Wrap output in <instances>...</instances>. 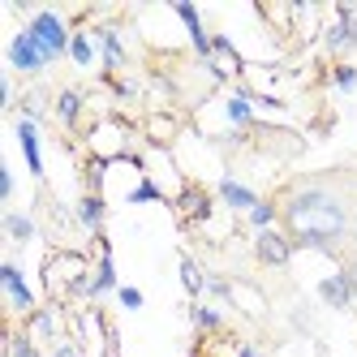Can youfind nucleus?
<instances>
[{"mask_svg": "<svg viewBox=\"0 0 357 357\" xmlns=\"http://www.w3.org/2000/svg\"><path fill=\"white\" fill-rule=\"evenodd\" d=\"M5 357H39L35 336H31V331H13V336H9V353H5Z\"/></svg>", "mask_w": 357, "mask_h": 357, "instance_id": "nucleus-24", "label": "nucleus"}, {"mask_svg": "<svg viewBox=\"0 0 357 357\" xmlns=\"http://www.w3.org/2000/svg\"><path fill=\"white\" fill-rule=\"evenodd\" d=\"M176 211H181L190 224H202V220L211 215V194L198 190V185H185L181 194H176Z\"/></svg>", "mask_w": 357, "mask_h": 357, "instance_id": "nucleus-15", "label": "nucleus"}, {"mask_svg": "<svg viewBox=\"0 0 357 357\" xmlns=\"http://www.w3.org/2000/svg\"><path fill=\"white\" fill-rule=\"evenodd\" d=\"M207 293H211L215 301H233V284H228L224 275H211V271H207Z\"/></svg>", "mask_w": 357, "mask_h": 357, "instance_id": "nucleus-27", "label": "nucleus"}, {"mask_svg": "<svg viewBox=\"0 0 357 357\" xmlns=\"http://www.w3.org/2000/svg\"><path fill=\"white\" fill-rule=\"evenodd\" d=\"M349 275H353V280H357V259H353V263H349Z\"/></svg>", "mask_w": 357, "mask_h": 357, "instance_id": "nucleus-33", "label": "nucleus"}, {"mask_svg": "<svg viewBox=\"0 0 357 357\" xmlns=\"http://www.w3.org/2000/svg\"><path fill=\"white\" fill-rule=\"evenodd\" d=\"M5 61H9V69H13V73H22V78H43V73L56 65L52 56H47V47H43L26 26L13 31L9 47H5Z\"/></svg>", "mask_w": 357, "mask_h": 357, "instance_id": "nucleus-2", "label": "nucleus"}, {"mask_svg": "<svg viewBox=\"0 0 357 357\" xmlns=\"http://www.w3.org/2000/svg\"><path fill=\"white\" fill-rule=\"evenodd\" d=\"M121 289V280H116V259H112V245L104 241L99 245V263H95V271H91V301H99V297H108V293H116Z\"/></svg>", "mask_w": 357, "mask_h": 357, "instance_id": "nucleus-12", "label": "nucleus"}, {"mask_svg": "<svg viewBox=\"0 0 357 357\" xmlns=\"http://www.w3.org/2000/svg\"><path fill=\"white\" fill-rule=\"evenodd\" d=\"M17 146H22V160H26L31 176L35 181H43V134H39V121H26V116H17Z\"/></svg>", "mask_w": 357, "mask_h": 357, "instance_id": "nucleus-10", "label": "nucleus"}, {"mask_svg": "<svg viewBox=\"0 0 357 357\" xmlns=\"http://www.w3.org/2000/svg\"><path fill=\"white\" fill-rule=\"evenodd\" d=\"M233 357H259V349H254V344H237V353Z\"/></svg>", "mask_w": 357, "mask_h": 357, "instance_id": "nucleus-32", "label": "nucleus"}, {"mask_svg": "<svg viewBox=\"0 0 357 357\" xmlns=\"http://www.w3.org/2000/svg\"><path fill=\"white\" fill-rule=\"evenodd\" d=\"M52 357H82V349H78V340H56Z\"/></svg>", "mask_w": 357, "mask_h": 357, "instance_id": "nucleus-28", "label": "nucleus"}, {"mask_svg": "<svg viewBox=\"0 0 357 357\" xmlns=\"http://www.w3.org/2000/svg\"><path fill=\"white\" fill-rule=\"evenodd\" d=\"M172 13L181 17V26H185V35H190V47H194V52H198L202 61H211V35H207V26H202L198 5H190V0H176Z\"/></svg>", "mask_w": 357, "mask_h": 357, "instance_id": "nucleus-11", "label": "nucleus"}, {"mask_svg": "<svg viewBox=\"0 0 357 357\" xmlns=\"http://www.w3.org/2000/svg\"><path fill=\"white\" fill-rule=\"evenodd\" d=\"M0 108H13V82L0 78Z\"/></svg>", "mask_w": 357, "mask_h": 357, "instance_id": "nucleus-30", "label": "nucleus"}, {"mask_svg": "<svg viewBox=\"0 0 357 357\" xmlns=\"http://www.w3.org/2000/svg\"><path fill=\"white\" fill-rule=\"evenodd\" d=\"M69 61L78 69H91L99 61V47H95V35L91 31H73V43H69Z\"/></svg>", "mask_w": 357, "mask_h": 357, "instance_id": "nucleus-18", "label": "nucleus"}, {"mask_svg": "<svg viewBox=\"0 0 357 357\" xmlns=\"http://www.w3.org/2000/svg\"><path fill=\"white\" fill-rule=\"evenodd\" d=\"M0 289H5L13 314H26V319H31V314L39 310V305H35V289L26 284V275H22L17 259H5V263H0Z\"/></svg>", "mask_w": 357, "mask_h": 357, "instance_id": "nucleus-4", "label": "nucleus"}, {"mask_svg": "<svg viewBox=\"0 0 357 357\" xmlns=\"http://www.w3.org/2000/svg\"><path fill=\"white\" fill-rule=\"evenodd\" d=\"M82 108H86V95H82L78 86H65V91H56V99H52V112H56V121L65 125V130H73V125L82 121Z\"/></svg>", "mask_w": 357, "mask_h": 357, "instance_id": "nucleus-14", "label": "nucleus"}, {"mask_svg": "<svg viewBox=\"0 0 357 357\" xmlns=\"http://www.w3.org/2000/svg\"><path fill=\"white\" fill-rule=\"evenodd\" d=\"M104 220H108V202H104V194H82L78 198V224L86 228V233H104Z\"/></svg>", "mask_w": 357, "mask_h": 357, "instance_id": "nucleus-16", "label": "nucleus"}, {"mask_svg": "<svg viewBox=\"0 0 357 357\" xmlns=\"http://www.w3.org/2000/svg\"><path fill=\"white\" fill-rule=\"evenodd\" d=\"M35 215L31 211H5V237L13 241V245H26V241H35Z\"/></svg>", "mask_w": 357, "mask_h": 357, "instance_id": "nucleus-17", "label": "nucleus"}, {"mask_svg": "<svg viewBox=\"0 0 357 357\" xmlns=\"http://www.w3.org/2000/svg\"><path fill=\"white\" fill-rule=\"evenodd\" d=\"M9 198H13V172L0 168V202H9Z\"/></svg>", "mask_w": 357, "mask_h": 357, "instance_id": "nucleus-29", "label": "nucleus"}, {"mask_svg": "<svg viewBox=\"0 0 357 357\" xmlns=\"http://www.w3.org/2000/svg\"><path fill=\"white\" fill-rule=\"evenodd\" d=\"M331 86H336V91H353L357 86V65H349V61H340V65H331Z\"/></svg>", "mask_w": 357, "mask_h": 357, "instance_id": "nucleus-25", "label": "nucleus"}, {"mask_svg": "<svg viewBox=\"0 0 357 357\" xmlns=\"http://www.w3.org/2000/svg\"><path fill=\"white\" fill-rule=\"evenodd\" d=\"M91 35H95V47H99V65H104V78L112 82V73H116L125 61H130V52H125V39H121V26H112V22H99Z\"/></svg>", "mask_w": 357, "mask_h": 357, "instance_id": "nucleus-7", "label": "nucleus"}, {"mask_svg": "<svg viewBox=\"0 0 357 357\" xmlns=\"http://www.w3.org/2000/svg\"><path fill=\"white\" fill-rule=\"evenodd\" d=\"M280 220H284V233L293 237L297 250H319V254H336L340 241H349L353 233L349 198L327 181H297L280 198Z\"/></svg>", "mask_w": 357, "mask_h": 357, "instance_id": "nucleus-1", "label": "nucleus"}, {"mask_svg": "<svg viewBox=\"0 0 357 357\" xmlns=\"http://www.w3.org/2000/svg\"><path fill=\"white\" fill-rule=\"evenodd\" d=\"M245 224L254 228V233H267V228H280V202H275V198H263L259 207H254V211L245 215Z\"/></svg>", "mask_w": 357, "mask_h": 357, "instance_id": "nucleus-20", "label": "nucleus"}, {"mask_svg": "<svg viewBox=\"0 0 357 357\" xmlns=\"http://www.w3.org/2000/svg\"><path fill=\"white\" fill-rule=\"evenodd\" d=\"M112 91H116L121 99H134V95H138V86H134V82H112Z\"/></svg>", "mask_w": 357, "mask_h": 357, "instance_id": "nucleus-31", "label": "nucleus"}, {"mask_svg": "<svg viewBox=\"0 0 357 357\" xmlns=\"http://www.w3.org/2000/svg\"><path fill=\"white\" fill-rule=\"evenodd\" d=\"M116 301H121V310H142V289L121 284V289H116Z\"/></svg>", "mask_w": 357, "mask_h": 357, "instance_id": "nucleus-26", "label": "nucleus"}, {"mask_svg": "<svg viewBox=\"0 0 357 357\" xmlns=\"http://www.w3.org/2000/svg\"><path fill=\"white\" fill-rule=\"evenodd\" d=\"M176 267H181V284H185V293L198 301L202 293H207V271H202V267L190 259V254H181V259H176Z\"/></svg>", "mask_w": 357, "mask_h": 357, "instance_id": "nucleus-19", "label": "nucleus"}, {"mask_svg": "<svg viewBox=\"0 0 357 357\" xmlns=\"http://www.w3.org/2000/svg\"><path fill=\"white\" fill-rule=\"evenodd\" d=\"M224 116H228L233 130H250V125H254V91L250 86H237L233 95L224 99Z\"/></svg>", "mask_w": 357, "mask_h": 357, "instance_id": "nucleus-13", "label": "nucleus"}, {"mask_svg": "<svg viewBox=\"0 0 357 357\" xmlns=\"http://www.w3.org/2000/svg\"><path fill=\"white\" fill-rule=\"evenodd\" d=\"M323 47L331 56H349L357 47V5H336V22L323 31Z\"/></svg>", "mask_w": 357, "mask_h": 357, "instance_id": "nucleus-5", "label": "nucleus"}, {"mask_svg": "<svg viewBox=\"0 0 357 357\" xmlns=\"http://www.w3.org/2000/svg\"><path fill=\"white\" fill-rule=\"evenodd\" d=\"M26 31L47 47V56L52 61H65L69 56V43H73V26L56 13V9H35L31 22H26Z\"/></svg>", "mask_w": 357, "mask_h": 357, "instance_id": "nucleus-3", "label": "nucleus"}, {"mask_svg": "<svg viewBox=\"0 0 357 357\" xmlns=\"http://www.w3.org/2000/svg\"><path fill=\"white\" fill-rule=\"evenodd\" d=\"M190 319H194V327L202 331V336H211V331L224 327V314L215 310V305H207V301H194L190 305Z\"/></svg>", "mask_w": 357, "mask_h": 357, "instance_id": "nucleus-21", "label": "nucleus"}, {"mask_svg": "<svg viewBox=\"0 0 357 357\" xmlns=\"http://www.w3.org/2000/svg\"><path fill=\"white\" fill-rule=\"evenodd\" d=\"M125 202H130V207H142V202H164V190L151 181V176H142V181L125 194Z\"/></svg>", "mask_w": 357, "mask_h": 357, "instance_id": "nucleus-23", "label": "nucleus"}, {"mask_svg": "<svg viewBox=\"0 0 357 357\" xmlns=\"http://www.w3.org/2000/svg\"><path fill=\"white\" fill-rule=\"evenodd\" d=\"M319 301L331 305V310H353L357 305V280L349 275V267H340V271H331V275L319 280Z\"/></svg>", "mask_w": 357, "mask_h": 357, "instance_id": "nucleus-8", "label": "nucleus"}, {"mask_svg": "<svg viewBox=\"0 0 357 357\" xmlns=\"http://www.w3.org/2000/svg\"><path fill=\"white\" fill-rule=\"evenodd\" d=\"M26 323H31L26 331H31L35 340H56V310H52V305H43V310H35Z\"/></svg>", "mask_w": 357, "mask_h": 357, "instance_id": "nucleus-22", "label": "nucleus"}, {"mask_svg": "<svg viewBox=\"0 0 357 357\" xmlns=\"http://www.w3.org/2000/svg\"><path fill=\"white\" fill-rule=\"evenodd\" d=\"M293 237L284 233V228H267V233H254V259H259L263 267H289L293 263Z\"/></svg>", "mask_w": 357, "mask_h": 357, "instance_id": "nucleus-6", "label": "nucleus"}, {"mask_svg": "<svg viewBox=\"0 0 357 357\" xmlns=\"http://www.w3.org/2000/svg\"><path fill=\"white\" fill-rule=\"evenodd\" d=\"M215 194H220V202H224L233 215H250V211L263 202V194L254 190V185H245V181H237L233 172H224L220 181H215Z\"/></svg>", "mask_w": 357, "mask_h": 357, "instance_id": "nucleus-9", "label": "nucleus"}]
</instances>
